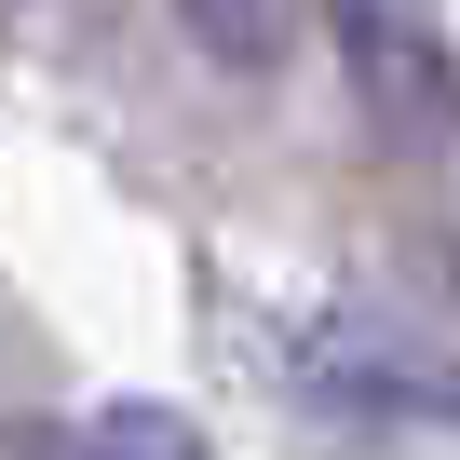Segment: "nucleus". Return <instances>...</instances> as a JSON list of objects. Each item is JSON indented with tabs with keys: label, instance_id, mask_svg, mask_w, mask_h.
Wrapping results in <instances>:
<instances>
[{
	"label": "nucleus",
	"instance_id": "obj_1",
	"mask_svg": "<svg viewBox=\"0 0 460 460\" xmlns=\"http://www.w3.org/2000/svg\"><path fill=\"white\" fill-rule=\"evenodd\" d=\"M325 14H339L352 95H366L393 136H433V122H447V28H433V0H325Z\"/></svg>",
	"mask_w": 460,
	"mask_h": 460
},
{
	"label": "nucleus",
	"instance_id": "obj_2",
	"mask_svg": "<svg viewBox=\"0 0 460 460\" xmlns=\"http://www.w3.org/2000/svg\"><path fill=\"white\" fill-rule=\"evenodd\" d=\"M176 14H190V41L217 68H271L285 55V0H176Z\"/></svg>",
	"mask_w": 460,
	"mask_h": 460
},
{
	"label": "nucleus",
	"instance_id": "obj_3",
	"mask_svg": "<svg viewBox=\"0 0 460 460\" xmlns=\"http://www.w3.org/2000/svg\"><path fill=\"white\" fill-rule=\"evenodd\" d=\"M82 460H203V433H190L176 406H109V420L82 433Z\"/></svg>",
	"mask_w": 460,
	"mask_h": 460
}]
</instances>
